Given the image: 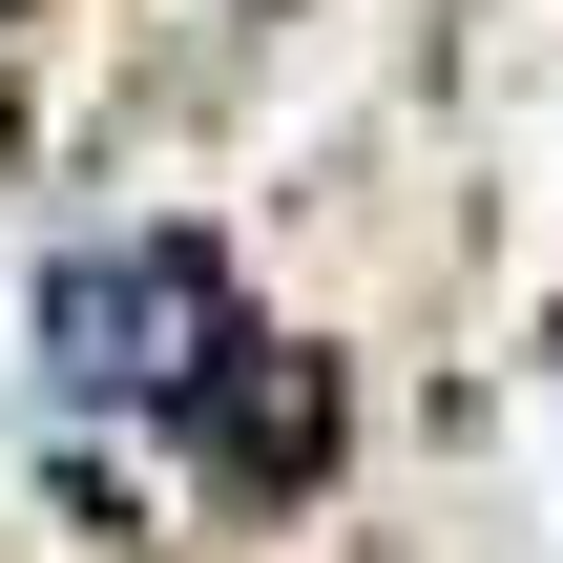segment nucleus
Returning a JSON list of instances; mask_svg holds the SVG:
<instances>
[{
    "mask_svg": "<svg viewBox=\"0 0 563 563\" xmlns=\"http://www.w3.org/2000/svg\"><path fill=\"white\" fill-rule=\"evenodd\" d=\"M188 439H209V481L292 501V481L334 460V397H313V355H292V334H230V355L188 376Z\"/></svg>",
    "mask_w": 563,
    "mask_h": 563,
    "instance_id": "nucleus-2",
    "label": "nucleus"
},
{
    "mask_svg": "<svg viewBox=\"0 0 563 563\" xmlns=\"http://www.w3.org/2000/svg\"><path fill=\"white\" fill-rule=\"evenodd\" d=\"M42 334H63V376H84V397H146V418H188V376H209L251 313H230V272H209L188 230H125V251H84V272L42 292Z\"/></svg>",
    "mask_w": 563,
    "mask_h": 563,
    "instance_id": "nucleus-1",
    "label": "nucleus"
}]
</instances>
